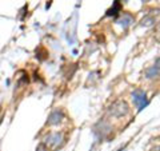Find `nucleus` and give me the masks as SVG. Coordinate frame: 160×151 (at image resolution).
I'll use <instances>...</instances> for the list:
<instances>
[{
    "mask_svg": "<svg viewBox=\"0 0 160 151\" xmlns=\"http://www.w3.org/2000/svg\"><path fill=\"white\" fill-rule=\"evenodd\" d=\"M155 22H156V16H155V15H147V16L142 20V26L149 27V26H152Z\"/></svg>",
    "mask_w": 160,
    "mask_h": 151,
    "instance_id": "8",
    "label": "nucleus"
},
{
    "mask_svg": "<svg viewBox=\"0 0 160 151\" xmlns=\"http://www.w3.org/2000/svg\"><path fill=\"white\" fill-rule=\"evenodd\" d=\"M36 151H48V148H47V146L44 144V143H40V144L38 146Z\"/></svg>",
    "mask_w": 160,
    "mask_h": 151,
    "instance_id": "9",
    "label": "nucleus"
},
{
    "mask_svg": "<svg viewBox=\"0 0 160 151\" xmlns=\"http://www.w3.org/2000/svg\"><path fill=\"white\" fill-rule=\"evenodd\" d=\"M132 102L133 104L138 107V110L140 111V110H143L146 106L148 104V98H147V94L143 91V90H135V91L132 92Z\"/></svg>",
    "mask_w": 160,
    "mask_h": 151,
    "instance_id": "3",
    "label": "nucleus"
},
{
    "mask_svg": "<svg viewBox=\"0 0 160 151\" xmlns=\"http://www.w3.org/2000/svg\"><path fill=\"white\" fill-rule=\"evenodd\" d=\"M149 151H160V144H158V146H155V147H152Z\"/></svg>",
    "mask_w": 160,
    "mask_h": 151,
    "instance_id": "11",
    "label": "nucleus"
},
{
    "mask_svg": "<svg viewBox=\"0 0 160 151\" xmlns=\"http://www.w3.org/2000/svg\"><path fill=\"white\" fill-rule=\"evenodd\" d=\"M119 12H122V6H120V2H119V0H116V2H115V4H113V7L108 9L107 15H108V16H115V15H118Z\"/></svg>",
    "mask_w": 160,
    "mask_h": 151,
    "instance_id": "7",
    "label": "nucleus"
},
{
    "mask_svg": "<svg viewBox=\"0 0 160 151\" xmlns=\"http://www.w3.org/2000/svg\"><path fill=\"white\" fill-rule=\"evenodd\" d=\"M144 2H147V0H144Z\"/></svg>",
    "mask_w": 160,
    "mask_h": 151,
    "instance_id": "14",
    "label": "nucleus"
},
{
    "mask_svg": "<svg viewBox=\"0 0 160 151\" xmlns=\"http://www.w3.org/2000/svg\"><path fill=\"white\" fill-rule=\"evenodd\" d=\"M156 40H158V42H160V26L156 29Z\"/></svg>",
    "mask_w": 160,
    "mask_h": 151,
    "instance_id": "10",
    "label": "nucleus"
},
{
    "mask_svg": "<svg viewBox=\"0 0 160 151\" xmlns=\"http://www.w3.org/2000/svg\"><path fill=\"white\" fill-rule=\"evenodd\" d=\"M123 2H128V0H123Z\"/></svg>",
    "mask_w": 160,
    "mask_h": 151,
    "instance_id": "13",
    "label": "nucleus"
},
{
    "mask_svg": "<svg viewBox=\"0 0 160 151\" xmlns=\"http://www.w3.org/2000/svg\"><path fill=\"white\" fill-rule=\"evenodd\" d=\"M64 142H66V138H64L63 133L60 131L49 133L43 140V143L47 146L48 150H58L64 144Z\"/></svg>",
    "mask_w": 160,
    "mask_h": 151,
    "instance_id": "2",
    "label": "nucleus"
},
{
    "mask_svg": "<svg viewBox=\"0 0 160 151\" xmlns=\"http://www.w3.org/2000/svg\"><path fill=\"white\" fill-rule=\"evenodd\" d=\"M155 66H158V67L160 68V56H159L156 60H155Z\"/></svg>",
    "mask_w": 160,
    "mask_h": 151,
    "instance_id": "12",
    "label": "nucleus"
},
{
    "mask_svg": "<svg viewBox=\"0 0 160 151\" xmlns=\"http://www.w3.org/2000/svg\"><path fill=\"white\" fill-rule=\"evenodd\" d=\"M133 20H135V19H133V16H132L131 13H128V12H123V13L118 18L116 23H118V24H120V26L123 27V29H127V28H128V27L133 23Z\"/></svg>",
    "mask_w": 160,
    "mask_h": 151,
    "instance_id": "5",
    "label": "nucleus"
},
{
    "mask_svg": "<svg viewBox=\"0 0 160 151\" xmlns=\"http://www.w3.org/2000/svg\"><path fill=\"white\" fill-rule=\"evenodd\" d=\"M63 119H64V111L62 108H56V110H53V111L49 114L47 124L48 126H56V124H59L60 122H62Z\"/></svg>",
    "mask_w": 160,
    "mask_h": 151,
    "instance_id": "4",
    "label": "nucleus"
},
{
    "mask_svg": "<svg viewBox=\"0 0 160 151\" xmlns=\"http://www.w3.org/2000/svg\"><path fill=\"white\" fill-rule=\"evenodd\" d=\"M108 114L109 117L112 118H126L127 115L129 114V104L123 99H119V100H115V102L109 106L108 108Z\"/></svg>",
    "mask_w": 160,
    "mask_h": 151,
    "instance_id": "1",
    "label": "nucleus"
},
{
    "mask_svg": "<svg viewBox=\"0 0 160 151\" xmlns=\"http://www.w3.org/2000/svg\"><path fill=\"white\" fill-rule=\"evenodd\" d=\"M160 76V68L158 66H149L146 68V71H144V78L146 79H149V80H152V79H156Z\"/></svg>",
    "mask_w": 160,
    "mask_h": 151,
    "instance_id": "6",
    "label": "nucleus"
}]
</instances>
